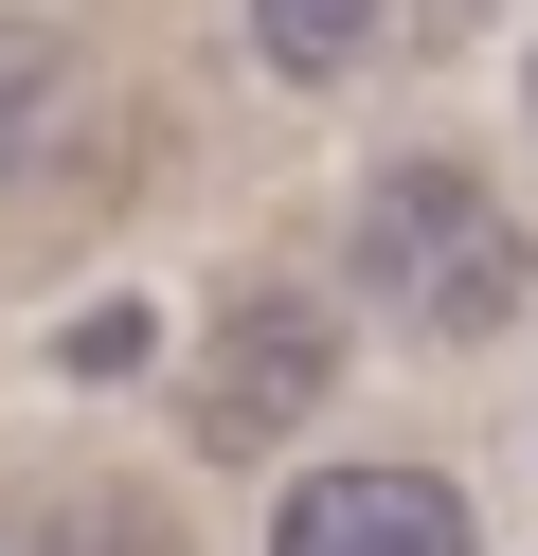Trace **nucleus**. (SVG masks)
<instances>
[{"mask_svg":"<svg viewBox=\"0 0 538 556\" xmlns=\"http://www.w3.org/2000/svg\"><path fill=\"white\" fill-rule=\"evenodd\" d=\"M341 395V305L287 288V269H251V288L198 305V359H179V431L215 448V467H270L305 413Z\"/></svg>","mask_w":538,"mask_h":556,"instance_id":"f03ea898","label":"nucleus"},{"mask_svg":"<svg viewBox=\"0 0 538 556\" xmlns=\"http://www.w3.org/2000/svg\"><path fill=\"white\" fill-rule=\"evenodd\" d=\"M0 556H72V520H0Z\"/></svg>","mask_w":538,"mask_h":556,"instance_id":"0eeeda50","label":"nucleus"},{"mask_svg":"<svg viewBox=\"0 0 538 556\" xmlns=\"http://www.w3.org/2000/svg\"><path fill=\"white\" fill-rule=\"evenodd\" d=\"M377 37H395V0H251V54H270V90H341Z\"/></svg>","mask_w":538,"mask_h":556,"instance_id":"20e7f679","label":"nucleus"},{"mask_svg":"<svg viewBox=\"0 0 538 556\" xmlns=\"http://www.w3.org/2000/svg\"><path fill=\"white\" fill-rule=\"evenodd\" d=\"M270 556H485L449 467H323L270 503Z\"/></svg>","mask_w":538,"mask_h":556,"instance_id":"7ed1b4c3","label":"nucleus"},{"mask_svg":"<svg viewBox=\"0 0 538 556\" xmlns=\"http://www.w3.org/2000/svg\"><path fill=\"white\" fill-rule=\"evenodd\" d=\"M521 288H538V233L502 216L485 162L395 144L377 180H359V216H341V305H377V324H413V341H502Z\"/></svg>","mask_w":538,"mask_h":556,"instance_id":"f257e3e1","label":"nucleus"},{"mask_svg":"<svg viewBox=\"0 0 538 556\" xmlns=\"http://www.w3.org/2000/svg\"><path fill=\"white\" fill-rule=\"evenodd\" d=\"M143 341H162L143 305H72V341H54V359H72V377H143Z\"/></svg>","mask_w":538,"mask_h":556,"instance_id":"423d86ee","label":"nucleus"},{"mask_svg":"<svg viewBox=\"0 0 538 556\" xmlns=\"http://www.w3.org/2000/svg\"><path fill=\"white\" fill-rule=\"evenodd\" d=\"M54 126H72V37H54V18H0V198L36 180Z\"/></svg>","mask_w":538,"mask_h":556,"instance_id":"39448f33","label":"nucleus"}]
</instances>
